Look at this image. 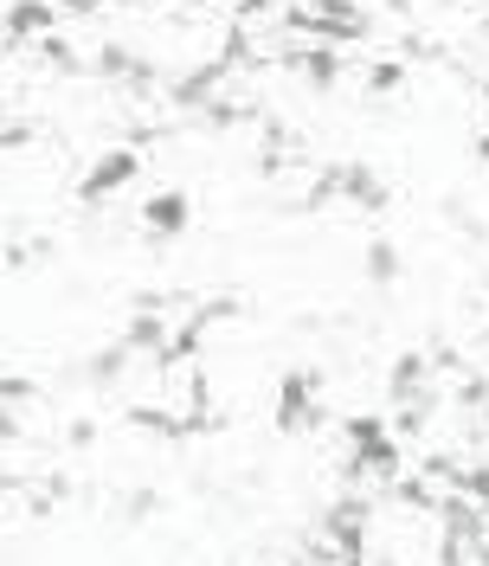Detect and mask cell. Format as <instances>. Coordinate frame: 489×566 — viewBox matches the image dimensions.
<instances>
[{"instance_id":"obj_1","label":"cell","mask_w":489,"mask_h":566,"mask_svg":"<svg viewBox=\"0 0 489 566\" xmlns=\"http://www.w3.org/2000/svg\"><path fill=\"white\" fill-rule=\"evenodd\" d=\"M316 418H322V374H284L277 386V431L284 438H302V431H316Z\"/></svg>"},{"instance_id":"obj_2","label":"cell","mask_w":489,"mask_h":566,"mask_svg":"<svg viewBox=\"0 0 489 566\" xmlns=\"http://www.w3.org/2000/svg\"><path fill=\"white\" fill-rule=\"evenodd\" d=\"M193 220V206H188V193H149L142 200V226H149L155 245H168V238H181Z\"/></svg>"},{"instance_id":"obj_3","label":"cell","mask_w":489,"mask_h":566,"mask_svg":"<svg viewBox=\"0 0 489 566\" xmlns=\"http://www.w3.org/2000/svg\"><path fill=\"white\" fill-rule=\"evenodd\" d=\"M136 174H142V154L136 149H110L91 174H84V188L77 193H84V200H110V193L123 188V181H136Z\"/></svg>"},{"instance_id":"obj_4","label":"cell","mask_w":489,"mask_h":566,"mask_svg":"<svg viewBox=\"0 0 489 566\" xmlns=\"http://www.w3.org/2000/svg\"><path fill=\"white\" fill-rule=\"evenodd\" d=\"M336 193L348 206H361V213H380L386 206V188H380L374 168H336Z\"/></svg>"},{"instance_id":"obj_5","label":"cell","mask_w":489,"mask_h":566,"mask_svg":"<svg viewBox=\"0 0 489 566\" xmlns=\"http://www.w3.org/2000/svg\"><path fill=\"white\" fill-rule=\"evenodd\" d=\"M368 277H374V284H393V277H400V252H393L386 238L368 245Z\"/></svg>"}]
</instances>
